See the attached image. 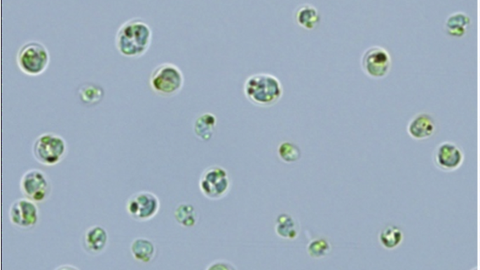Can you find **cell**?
Listing matches in <instances>:
<instances>
[{
	"instance_id": "obj_1",
	"label": "cell",
	"mask_w": 480,
	"mask_h": 270,
	"mask_svg": "<svg viewBox=\"0 0 480 270\" xmlns=\"http://www.w3.org/2000/svg\"><path fill=\"white\" fill-rule=\"evenodd\" d=\"M152 41V30L146 22L133 18L123 22L116 36L118 52L128 58H139L149 50Z\"/></svg>"
},
{
	"instance_id": "obj_2",
	"label": "cell",
	"mask_w": 480,
	"mask_h": 270,
	"mask_svg": "<svg viewBox=\"0 0 480 270\" xmlns=\"http://www.w3.org/2000/svg\"><path fill=\"white\" fill-rule=\"evenodd\" d=\"M244 93L252 104L269 108L279 102L284 91L279 78L269 73L261 72L247 78Z\"/></svg>"
},
{
	"instance_id": "obj_3",
	"label": "cell",
	"mask_w": 480,
	"mask_h": 270,
	"mask_svg": "<svg viewBox=\"0 0 480 270\" xmlns=\"http://www.w3.org/2000/svg\"><path fill=\"white\" fill-rule=\"evenodd\" d=\"M149 86L152 91L160 97H172L181 92L184 88V73L176 65H160L152 71Z\"/></svg>"
},
{
	"instance_id": "obj_4",
	"label": "cell",
	"mask_w": 480,
	"mask_h": 270,
	"mask_svg": "<svg viewBox=\"0 0 480 270\" xmlns=\"http://www.w3.org/2000/svg\"><path fill=\"white\" fill-rule=\"evenodd\" d=\"M32 154L39 164L53 167L60 164L67 154L66 140L58 134L47 133L39 136L32 145Z\"/></svg>"
},
{
	"instance_id": "obj_5",
	"label": "cell",
	"mask_w": 480,
	"mask_h": 270,
	"mask_svg": "<svg viewBox=\"0 0 480 270\" xmlns=\"http://www.w3.org/2000/svg\"><path fill=\"white\" fill-rule=\"evenodd\" d=\"M16 62L25 74L31 76L42 75L50 64L49 50L41 43L27 42L22 45L17 53Z\"/></svg>"
},
{
	"instance_id": "obj_6",
	"label": "cell",
	"mask_w": 480,
	"mask_h": 270,
	"mask_svg": "<svg viewBox=\"0 0 480 270\" xmlns=\"http://www.w3.org/2000/svg\"><path fill=\"white\" fill-rule=\"evenodd\" d=\"M199 185L205 198L219 201L229 194L231 181L227 170L221 166H212L202 173Z\"/></svg>"
},
{
	"instance_id": "obj_7",
	"label": "cell",
	"mask_w": 480,
	"mask_h": 270,
	"mask_svg": "<svg viewBox=\"0 0 480 270\" xmlns=\"http://www.w3.org/2000/svg\"><path fill=\"white\" fill-rule=\"evenodd\" d=\"M20 191L25 198L36 203H43L52 194V183L43 171L32 168L27 171L20 180Z\"/></svg>"
},
{
	"instance_id": "obj_8",
	"label": "cell",
	"mask_w": 480,
	"mask_h": 270,
	"mask_svg": "<svg viewBox=\"0 0 480 270\" xmlns=\"http://www.w3.org/2000/svg\"><path fill=\"white\" fill-rule=\"evenodd\" d=\"M160 201L149 191H140L130 196L126 204L128 215L135 221L144 222L152 220L159 212Z\"/></svg>"
},
{
	"instance_id": "obj_9",
	"label": "cell",
	"mask_w": 480,
	"mask_h": 270,
	"mask_svg": "<svg viewBox=\"0 0 480 270\" xmlns=\"http://www.w3.org/2000/svg\"><path fill=\"white\" fill-rule=\"evenodd\" d=\"M363 70L371 78L385 77L392 69V58L388 50L380 46L369 48L361 60Z\"/></svg>"
},
{
	"instance_id": "obj_10",
	"label": "cell",
	"mask_w": 480,
	"mask_h": 270,
	"mask_svg": "<svg viewBox=\"0 0 480 270\" xmlns=\"http://www.w3.org/2000/svg\"><path fill=\"white\" fill-rule=\"evenodd\" d=\"M39 212L36 202L26 198L15 200L9 209V220L15 227L31 229L39 222Z\"/></svg>"
},
{
	"instance_id": "obj_11",
	"label": "cell",
	"mask_w": 480,
	"mask_h": 270,
	"mask_svg": "<svg viewBox=\"0 0 480 270\" xmlns=\"http://www.w3.org/2000/svg\"><path fill=\"white\" fill-rule=\"evenodd\" d=\"M464 161V151L453 142H445L439 144L434 151V165L444 172L459 170Z\"/></svg>"
},
{
	"instance_id": "obj_12",
	"label": "cell",
	"mask_w": 480,
	"mask_h": 270,
	"mask_svg": "<svg viewBox=\"0 0 480 270\" xmlns=\"http://www.w3.org/2000/svg\"><path fill=\"white\" fill-rule=\"evenodd\" d=\"M109 244V234L100 226L88 229L83 234V247L88 254L99 255L103 252Z\"/></svg>"
},
{
	"instance_id": "obj_13",
	"label": "cell",
	"mask_w": 480,
	"mask_h": 270,
	"mask_svg": "<svg viewBox=\"0 0 480 270\" xmlns=\"http://www.w3.org/2000/svg\"><path fill=\"white\" fill-rule=\"evenodd\" d=\"M437 125L434 118L427 114L415 116L409 123L406 131L411 138L423 140L430 138L436 133Z\"/></svg>"
},
{
	"instance_id": "obj_14",
	"label": "cell",
	"mask_w": 480,
	"mask_h": 270,
	"mask_svg": "<svg viewBox=\"0 0 480 270\" xmlns=\"http://www.w3.org/2000/svg\"><path fill=\"white\" fill-rule=\"evenodd\" d=\"M130 250L134 259L143 264L151 262L156 255L155 244L146 238H135L130 246Z\"/></svg>"
},
{
	"instance_id": "obj_15",
	"label": "cell",
	"mask_w": 480,
	"mask_h": 270,
	"mask_svg": "<svg viewBox=\"0 0 480 270\" xmlns=\"http://www.w3.org/2000/svg\"><path fill=\"white\" fill-rule=\"evenodd\" d=\"M275 231L282 239L296 240L299 234V224L292 215L287 212L281 213L276 218Z\"/></svg>"
},
{
	"instance_id": "obj_16",
	"label": "cell",
	"mask_w": 480,
	"mask_h": 270,
	"mask_svg": "<svg viewBox=\"0 0 480 270\" xmlns=\"http://www.w3.org/2000/svg\"><path fill=\"white\" fill-rule=\"evenodd\" d=\"M295 20L303 29L313 30L320 22L319 11L313 5L302 4L296 11Z\"/></svg>"
},
{
	"instance_id": "obj_17",
	"label": "cell",
	"mask_w": 480,
	"mask_h": 270,
	"mask_svg": "<svg viewBox=\"0 0 480 270\" xmlns=\"http://www.w3.org/2000/svg\"><path fill=\"white\" fill-rule=\"evenodd\" d=\"M217 123V116L210 112H206L196 118L194 123L193 130L196 137L208 142L213 136L214 128Z\"/></svg>"
},
{
	"instance_id": "obj_18",
	"label": "cell",
	"mask_w": 480,
	"mask_h": 270,
	"mask_svg": "<svg viewBox=\"0 0 480 270\" xmlns=\"http://www.w3.org/2000/svg\"><path fill=\"white\" fill-rule=\"evenodd\" d=\"M471 18L464 13L451 14L445 22V32L453 37H462L466 35L468 27L471 25Z\"/></svg>"
},
{
	"instance_id": "obj_19",
	"label": "cell",
	"mask_w": 480,
	"mask_h": 270,
	"mask_svg": "<svg viewBox=\"0 0 480 270\" xmlns=\"http://www.w3.org/2000/svg\"><path fill=\"white\" fill-rule=\"evenodd\" d=\"M104 94L103 88L92 83L82 84L78 91L81 102L87 106L99 104L104 99Z\"/></svg>"
},
{
	"instance_id": "obj_20",
	"label": "cell",
	"mask_w": 480,
	"mask_h": 270,
	"mask_svg": "<svg viewBox=\"0 0 480 270\" xmlns=\"http://www.w3.org/2000/svg\"><path fill=\"white\" fill-rule=\"evenodd\" d=\"M174 216L178 224L184 228L194 227L199 221L195 206L189 203L179 204L174 210Z\"/></svg>"
},
{
	"instance_id": "obj_21",
	"label": "cell",
	"mask_w": 480,
	"mask_h": 270,
	"mask_svg": "<svg viewBox=\"0 0 480 270\" xmlns=\"http://www.w3.org/2000/svg\"><path fill=\"white\" fill-rule=\"evenodd\" d=\"M404 235L399 227L388 226L383 228L379 234V241L383 248L392 250L398 248L403 243Z\"/></svg>"
},
{
	"instance_id": "obj_22",
	"label": "cell",
	"mask_w": 480,
	"mask_h": 270,
	"mask_svg": "<svg viewBox=\"0 0 480 270\" xmlns=\"http://www.w3.org/2000/svg\"><path fill=\"white\" fill-rule=\"evenodd\" d=\"M331 251V245L325 238H315L310 241L307 247L309 257L313 259H322L329 255Z\"/></svg>"
},
{
	"instance_id": "obj_23",
	"label": "cell",
	"mask_w": 480,
	"mask_h": 270,
	"mask_svg": "<svg viewBox=\"0 0 480 270\" xmlns=\"http://www.w3.org/2000/svg\"><path fill=\"white\" fill-rule=\"evenodd\" d=\"M301 150L296 144L285 142L279 145L278 156L280 159L287 164L299 161L301 158Z\"/></svg>"
},
{
	"instance_id": "obj_24",
	"label": "cell",
	"mask_w": 480,
	"mask_h": 270,
	"mask_svg": "<svg viewBox=\"0 0 480 270\" xmlns=\"http://www.w3.org/2000/svg\"><path fill=\"white\" fill-rule=\"evenodd\" d=\"M206 269H224V270H233L237 269V268L233 265V264L225 262V261H217L212 262L210 266H207Z\"/></svg>"
}]
</instances>
